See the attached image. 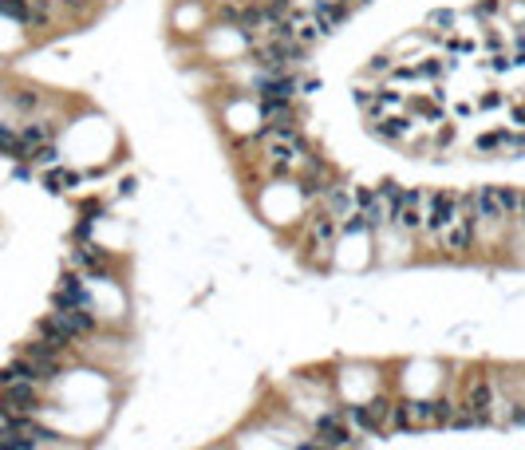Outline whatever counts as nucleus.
<instances>
[{
    "label": "nucleus",
    "mask_w": 525,
    "mask_h": 450,
    "mask_svg": "<svg viewBox=\"0 0 525 450\" xmlns=\"http://www.w3.org/2000/svg\"><path fill=\"white\" fill-rule=\"evenodd\" d=\"M474 218H478V225H505V221H509L502 186H482V190H474Z\"/></svg>",
    "instance_id": "obj_5"
},
{
    "label": "nucleus",
    "mask_w": 525,
    "mask_h": 450,
    "mask_svg": "<svg viewBox=\"0 0 525 450\" xmlns=\"http://www.w3.org/2000/svg\"><path fill=\"white\" fill-rule=\"evenodd\" d=\"M391 407H395L391 395H376V399L347 407L344 415H347V423H352L356 435H387V430H391Z\"/></svg>",
    "instance_id": "obj_2"
},
{
    "label": "nucleus",
    "mask_w": 525,
    "mask_h": 450,
    "mask_svg": "<svg viewBox=\"0 0 525 450\" xmlns=\"http://www.w3.org/2000/svg\"><path fill=\"white\" fill-rule=\"evenodd\" d=\"M514 423H525V399L514 403Z\"/></svg>",
    "instance_id": "obj_8"
},
{
    "label": "nucleus",
    "mask_w": 525,
    "mask_h": 450,
    "mask_svg": "<svg viewBox=\"0 0 525 450\" xmlns=\"http://www.w3.org/2000/svg\"><path fill=\"white\" fill-rule=\"evenodd\" d=\"M297 450H324V446H320V442L316 439H312V442H300V446Z\"/></svg>",
    "instance_id": "obj_9"
},
{
    "label": "nucleus",
    "mask_w": 525,
    "mask_h": 450,
    "mask_svg": "<svg viewBox=\"0 0 525 450\" xmlns=\"http://www.w3.org/2000/svg\"><path fill=\"white\" fill-rule=\"evenodd\" d=\"M75 265H80L83 273H103L107 269V257L99 253V245H80V249H75Z\"/></svg>",
    "instance_id": "obj_7"
},
{
    "label": "nucleus",
    "mask_w": 525,
    "mask_h": 450,
    "mask_svg": "<svg viewBox=\"0 0 525 450\" xmlns=\"http://www.w3.org/2000/svg\"><path fill=\"white\" fill-rule=\"evenodd\" d=\"M458 213V194H446V190H431L423 198V233L438 237V233L455 221Z\"/></svg>",
    "instance_id": "obj_4"
},
{
    "label": "nucleus",
    "mask_w": 525,
    "mask_h": 450,
    "mask_svg": "<svg viewBox=\"0 0 525 450\" xmlns=\"http://www.w3.org/2000/svg\"><path fill=\"white\" fill-rule=\"evenodd\" d=\"M316 442L324 450H356L359 446V435L352 430L344 411H328L316 419Z\"/></svg>",
    "instance_id": "obj_3"
},
{
    "label": "nucleus",
    "mask_w": 525,
    "mask_h": 450,
    "mask_svg": "<svg viewBox=\"0 0 525 450\" xmlns=\"http://www.w3.org/2000/svg\"><path fill=\"white\" fill-rule=\"evenodd\" d=\"M490 415H494V380L486 371H474L462 387L455 427H482V423H490Z\"/></svg>",
    "instance_id": "obj_1"
},
{
    "label": "nucleus",
    "mask_w": 525,
    "mask_h": 450,
    "mask_svg": "<svg viewBox=\"0 0 525 450\" xmlns=\"http://www.w3.org/2000/svg\"><path fill=\"white\" fill-rule=\"evenodd\" d=\"M304 233H308V245H312L316 253H324L328 245H336V237H340V221H336V218H328L324 210H316L312 218H308Z\"/></svg>",
    "instance_id": "obj_6"
}]
</instances>
